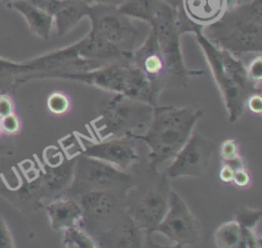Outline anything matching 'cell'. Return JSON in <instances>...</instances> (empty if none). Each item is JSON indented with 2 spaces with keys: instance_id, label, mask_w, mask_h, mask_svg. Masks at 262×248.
<instances>
[{
  "instance_id": "cell-19",
  "label": "cell",
  "mask_w": 262,
  "mask_h": 248,
  "mask_svg": "<svg viewBox=\"0 0 262 248\" xmlns=\"http://www.w3.org/2000/svg\"><path fill=\"white\" fill-rule=\"evenodd\" d=\"M90 11V4L85 0H61L53 15L56 32L59 36L70 33Z\"/></svg>"
},
{
  "instance_id": "cell-25",
  "label": "cell",
  "mask_w": 262,
  "mask_h": 248,
  "mask_svg": "<svg viewBox=\"0 0 262 248\" xmlns=\"http://www.w3.org/2000/svg\"><path fill=\"white\" fill-rule=\"evenodd\" d=\"M247 67V76L250 83L253 85L254 89L257 92L261 90L262 84V56L259 53Z\"/></svg>"
},
{
  "instance_id": "cell-11",
  "label": "cell",
  "mask_w": 262,
  "mask_h": 248,
  "mask_svg": "<svg viewBox=\"0 0 262 248\" xmlns=\"http://www.w3.org/2000/svg\"><path fill=\"white\" fill-rule=\"evenodd\" d=\"M62 144H75L80 150L73 155L84 154L107 163H111L122 170L129 171L139 162L140 156L136 149L135 139L130 136L107 139H88L78 133H73L63 140Z\"/></svg>"
},
{
  "instance_id": "cell-32",
  "label": "cell",
  "mask_w": 262,
  "mask_h": 248,
  "mask_svg": "<svg viewBox=\"0 0 262 248\" xmlns=\"http://www.w3.org/2000/svg\"><path fill=\"white\" fill-rule=\"evenodd\" d=\"M88 4H93V3H100V4H111V5H116L119 6L121 3H123L124 0H85Z\"/></svg>"
},
{
  "instance_id": "cell-30",
  "label": "cell",
  "mask_w": 262,
  "mask_h": 248,
  "mask_svg": "<svg viewBox=\"0 0 262 248\" xmlns=\"http://www.w3.org/2000/svg\"><path fill=\"white\" fill-rule=\"evenodd\" d=\"M246 105L250 109L251 112L257 115H261L262 113V97L260 92H254L249 95L246 101Z\"/></svg>"
},
{
  "instance_id": "cell-15",
  "label": "cell",
  "mask_w": 262,
  "mask_h": 248,
  "mask_svg": "<svg viewBox=\"0 0 262 248\" xmlns=\"http://www.w3.org/2000/svg\"><path fill=\"white\" fill-rule=\"evenodd\" d=\"M97 247L141 248L160 247L151 240V236L143 232L127 213L117 225L98 234L94 238Z\"/></svg>"
},
{
  "instance_id": "cell-13",
  "label": "cell",
  "mask_w": 262,
  "mask_h": 248,
  "mask_svg": "<svg viewBox=\"0 0 262 248\" xmlns=\"http://www.w3.org/2000/svg\"><path fill=\"white\" fill-rule=\"evenodd\" d=\"M216 148L215 142L204 137L201 133L192 131L187 142L166 168L165 173L170 180L183 177L202 178Z\"/></svg>"
},
{
  "instance_id": "cell-22",
  "label": "cell",
  "mask_w": 262,
  "mask_h": 248,
  "mask_svg": "<svg viewBox=\"0 0 262 248\" xmlns=\"http://www.w3.org/2000/svg\"><path fill=\"white\" fill-rule=\"evenodd\" d=\"M219 156L221 162L228 163L236 169L246 166L241 156L238 142L234 139H226L221 143L219 147Z\"/></svg>"
},
{
  "instance_id": "cell-28",
  "label": "cell",
  "mask_w": 262,
  "mask_h": 248,
  "mask_svg": "<svg viewBox=\"0 0 262 248\" xmlns=\"http://www.w3.org/2000/svg\"><path fill=\"white\" fill-rule=\"evenodd\" d=\"M14 246L12 233L5 219L0 215V248H12Z\"/></svg>"
},
{
  "instance_id": "cell-16",
  "label": "cell",
  "mask_w": 262,
  "mask_h": 248,
  "mask_svg": "<svg viewBox=\"0 0 262 248\" xmlns=\"http://www.w3.org/2000/svg\"><path fill=\"white\" fill-rule=\"evenodd\" d=\"M50 226L55 232H62L75 226H81L83 210L73 196L63 194L55 197L44 205Z\"/></svg>"
},
{
  "instance_id": "cell-21",
  "label": "cell",
  "mask_w": 262,
  "mask_h": 248,
  "mask_svg": "<svg viewBox=\"0 0 262 248\" xmlns=\"http://www.w3.org/2000/svg\"><path fill=\"white\" fill-rule=\"evenodd\" d=\"M61 244L68 248H96L93 237L81 226H75L62 231Z\"/></svg>"
},
{
  "instance_id": "cell-8",
  "label": "cell",
  "mask_w": 262,
  "mask_h": 248,
  "mask_svg": "<svg viewBox=\"0 0 262 248\" xmlns=\"http://www.w3.org/2000/svg\"><path fill=\"white\" fill-rule=\"evenodd\" d=\"M73 183L66 194L75 196L86 191H107L126 196L135 176L105 161L76 154Z\"/></svg>"
},
{
  "instance_id": "cell-6",
  "label": "cell",
  "mask_w": 262,
  "mask_h": 248,
  "mask_svg": "<svg viewBox=\"0 0 262 248\" xmlns=\"http://www.w3.org/2000/svg\"><path fill=\"white\" fill-rule=\"evenodd\" d=\"M154 31L167 66V89L184 90L191 76L203 75V70L186 67L181 52V33L178 28V9L161 2L147 21Z\"/></svg>"
},
{
  "instance_id": "cell-12",
  "label": "cell",
  "mask_w": 262,
  "mask_h": 248,
  "mask_svg": "<svg viewBox=\"0 0 262 248\" xmlns=\"http://www.w3.org/2000/svg\"><path fill=\"white\" fill-rule=\"evenodd\" d=\"M163 234L175 247L195 246L202 238V227L179 194L171 191L169 208L155 229Z\"/></svg>"
},
{
  "instance_id": "cell-24",
  "label": "cell",
  "mask_w": 262,
  "mask_h": 248,
  "mask_svg": "<svg viewBox=\"0 0 262 248\" xmlns=\"http://www.w3.org/2000/svg\"><path fill=\"white\" fill-rule=\"evenodd\" d=\"M261 209L242 206L235 210V220L246 229L255 230L261 219Z\"/></svg>"
},
{
  "instance_id": "cell-14",
  "label": "cell",
  "mask_w": 262,
  "mask_h": 248,
  "mask_svg": "<svg viewBox=\"0 0 262 248\" xmlns=\"http://www.w3.org/2000/svg\"><path fill=\"white\" fill-rule=\"evenodd\" d=\"M131 62L147 78L154 98L158 102L160 93L167 89V66L152 30L149 31L144 42L133 50Z\"/></svg>"
},
{
  "instance_id": "cell-35",
  "label": "cell",
  "mask_w": 262,
  "mask_h": 248,
  "mask_svg": "<svg viewBox=\"0 0 262 248\" xmlns=\"http://www.w3.org/2000/svg\"><path fill=\"white\" fill-rule=\"evenodd\" d=\"M0 1H4V0H0Z\"/></svg>"
},
{
  "instance_id": "cell-9",
  "label": "cell",
  "mask_w": 262,
  "mask_h": 248,
  "mask_svg": "<svg viewBox=\"0 0 262 248\" xmlns=\"http://www.w3.org/2000/svg\"><path fill=\"white\" fill-rule=\"evenodd\" d=\"M91 22L90 33L111 46L127 53H133L139 38V30L132 18L122 13L118 6L111 4H90L88 16Z\"/></svg>"
},
{
  "instance_id": "cell-3",
  "label": "cell",
  "mask_w": 262,
  "mask_h": 248,
  "mask_svg": "<svg viewBox=\"0 0 262 248\" xmlns=\"http://www.w3.org/2000/svg\"><path fill=\"white\" fill-rule=\"evenodd\" d=\"M202 114V110L191 107L157 104L154 106L152 118L145 133L127 136L148 146V168L157 171L161 163L172 160L187 142Z\"/></svg>"
},
{
  "instance_id": "cell-18",
  "label": "cell",
  "mask_w": 262,
  "mask_h": 248,
  "mask_svg": "<svg viewBox=\"0 0 262 248\" xmlns=\"http://www.w3.org/2000/svg\"><path fill=\"white\" fill-rule=\"evenodd\" d=\"M6 5L21 14L34 35L44 40L49 38L54 24V18L51 14L30 0H10L6 2Z\"/></svg>"
},
{
  "instance_id": "cell-2",
  "label": "cell",
  "mask_w": 262,
  "mask_h": 248,
  "mask_svg": "<svg viewBox=\"0 0 262 248\" xmlns=\"http://www.w3.org/2000/svg\"><path fill=\"white\" fill-rule=\"evenodd\" d=\"M178 28L181 35L191 33L195 36L223 99L228 120L236 121L244 113L247 98L256 91L248 79L246 65L237 56L211 43L203 34L204 27L189 20L181 8L178 9Z\"/></svg>"
},
{
  "instance_id": "cell-4",
  "label": "cell",
  "mask_w": 262,
  "mask_h": 248,
  "mask_svg": "<svg viewBox=\"0 0 262 248\" xmlns=\"http://www.w3.org/2000/svg\"><path fill=\"white\" fill-rule=\"evenodd\" d=\"M203 34L215 46L235 56L262 50V0H251L227 7Z\"/></svg>"
},
{
  "instance_id": "cell-29",
  "label": "cell",
  "mask_w": 262,
  "mask_h": 248,
  "mask_svg": "<svg viewBox=\"0 0 262 248\" xmlns=\"http://www.w3.org/2000/svg\"><path fill=\"white\" fill-rule=\"evenodd\" d=\"M14 111L15 105L13 99L7 93H2L0 95V118L13 113Z\"/></svg>"
},
{
  "instance_id": "cell-10",
  "label": "cell",
  "mask_w": 262,
  "mask_h": 248,
  "mask_svg": "<svg viewBox=\"0 0 262 248\" xmlns=\"http://www.w3.org/2000/svg\"><path fill=\"white\" fill-rule=\"evenodd\" d=\"M83 210L81 227L93 239L127 215L126 196L107 191H86L73 196Z\"/></svg>"
},
{
  "instance_id": "cell-26",
  "label": "cell",
  "mask_w": 262,
  "mask_h": 248,
  "mask_svg": "<svg viewBox=\"0 0 262 248\" xmlns=\"http://www.w3.org/2000/svg\"><path fill=\"white\" fill-rule=\"evenodd\" d=\"M0 121L2 131L6 136H16L21 131V122L17 114H15V112L0 118Z\"/></svg>"
},
{
  "instance_id": "cell-33",
  "label": "cell",
  "mask_w": 262,
  "mask_h": 248,
  "mask_svg": "<svg viewBox=\"0 0 262 248\" xmlns=\"http://www.w3.org/2000/svg\"><path fill=\"white\" fill-rule=\"evenodd\" d=\"M160 1L164 2L165 4L169 5L170 7L174 8V9H179L183 2V0H160Z\"/></svg>"
},
{
  "instance_id": "cell-17",
  "label": "cell",
  "mask_w": 262,
  "mask_h": 248,
  "mask_svg": "<svg viewBox=\"0 0 262 248\" xmlns=\"http://www.w3.org/2000/svg\"><path fill=\"white\" fill-rule=\"evenodd\" d=\"M236 3L237 0H183L181 9L189 20L206 27L220 18L227 7Z\"/></svg>"
},
{
  "instance_id": "cell-31",
  "label": "cell",
  "mask_w": 262,
  "mask_h": 248,
  "mask_svg": "<svg viewBox=\"0 0 262 248\" xmlns=\"http://www.w3.org/2000/svg\"><path fill=\"white\" fill-rule=\"evenodd\" d=\"M235 170H236V168L233 167L232 165H230L228 163H225V162H221V167H220V171H219L220 180L223 183L231 184Z\"/></svg>"
},
{
  "instance_id": "cell-1",
  "label": "cell",
  "mask_w": 262,
  "mask_h": 248,
  "mask_svg": "<svg viewBox=\"0 0 262 248\" xmlns=\"http://www.w3.org/2000/svg\"><path fill=\"white\" fill-rule=\"evenodd\" d=\"M102 65L98 49L87 34L74 44L29 60L16 62L0 56V91L12 92L28 81L49 79L57 71L88 70Z\"/></svg>"
},
{
  "instance_id": "cell-34",
  "label": "cell",
  "mask_w": 262,
  "mask_h": 248,
  "mask_svg": "<svg viewBox=\"0 0 262 248\" xmlns=\"http://www.w3.org/2000/svg\"><path fill=\"white\" fill-rule=\"evenodd\" d=\"M4 1H6V2H8V1H10V0H4Z\"/></svg>"
},
{
  "instance_id": "cell-5",
  "label": "cell",
  "mask_w": 262,
  "mask_h": 248,
  "mask_svg": "<svg viewBox=\"0 0 262 248\" xmlns=\"http://www.w3.org/2000/svg\"><path fill=\"white\" fill-rule=\"evenodd\" d=\"M152 114L154 105L121 93H111L100 105L91 128L96 139L125 137L134 131L146 129Z\"/></svg>"
},
{
  "instance_id": "cell-7",
  "label": "cell",
  "mask_w": 262,
  "mask_h": 248,
  "mask_svg": "<svg viewBox=\"0 0 262 248\" xmlns=\"http://www.w3.org/2000/svg\"><path fill=\"white\" fill-rule=\"evenodd\" d=\"M171 191L170 179L165 171L150 169L147 182L139 185L135 180L133 187L128 191L126 195L127 212L146 234L151 236L164 218L169 208Z\"/></svg>"
},
{
  "instance_id": "cell-27",
  "label": "cell",
  "mask_w": 262,
  "mask_h": 248,
  "mask_svg": "<svg viewBox=\"0 0 262 248\" xmlns=\"http://www.w3.org/2000/svg\"><path fill=\"white\" fill-rule=\"evenodd\" d=\"M231 184L242 189H248L253 185V177L249 169L246 166H243L235 170Z\"/></svg>"
},
{
  "instance_id": "cell-20",
  "label": "cell",
  "mask_w": 262,
  "mask_h": 248,
  "mask_svg": "<svg viewBox=\"0 0 262 248\" xmlns=\"http://www.w3.org/2000/svg\"><path fill=\"white\" fill-rule=\"evenodd\" d=\"M247 229L234 219L222 224L214 234L215 245L219 248H245Z\"/></svg>"
},
{
  "instance_id": "cell-23",
  "label": "cell",
  "mask_w": 262,
  "mask_h": 248,
  "mask_svg": "<svg viewBox=\"0 0 262 248\" xmlns=\"http://www.w3.org/2000/svg\"><path fill=\"white\" fill-rule=\"evenodd\" d=\"M48 111L57 116L68 114L72 109V99L62 91H53L47 97Z\"/></svg>"
}]
</instances>
